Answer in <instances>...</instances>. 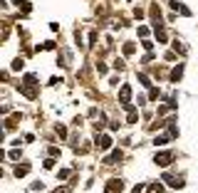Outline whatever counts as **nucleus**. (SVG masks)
<instances>
[{"instance_id": "obj_13", "label": "nucleus", "mask_w": 198, "mask_h": 193, "mask_svg": "<svg viewBox=\"0 0 198 193\" xmlns=\"http://www.w3.org/2000/svg\"><path fill=\"white\" fill-rule=\"evenodd\" d=\"M139 82H141V84H146V87H149V84H151V82H149V77H146V74H139Z\"/></svg>"}, {"instance_id": "obj_8", "label": "nucleus", "mask_w": 198, "mask_h": 193, "mask_svg": "<svg viewBox=\"0 0 198 193\" xmlns=\"http://www.w3.org/2000/svg\"><path fill=\"white\" fill-rule=\"evenodd\" d=\"M166 181H168L173 188H181V186H183V181H181V178H168V176H166Z\"/></svg>"}, {"instance_id": "obj_2", "label": "nucleus", "mask_w": 198, "mask_h": 193, "mask_svg": "<svg viewBox=\"0 0 198 193\" xmlns=\"http://www.w3.org/2000/svg\"><path fill=\"white\" fill-rule=\"evenodd\" d=\"M156 163H159V166H168V163H171V161H173V154H171V151H161V154H156Z\"/></svg>"}, {"instance_id": "obj_6", "label": "nucleus", "mask_w": 198, "mask_h": 193, "mask_svg": "<svg viewBox=\"0 0 198 193\" xmlns=\"http://www.w3.org/2000/svg\"><path fill=\"white\" fill-rule=\"evenodd\" d=\"M181 74H183V64L173 67V72H171V82H178V79H181Z\"/></svg>"}, {"instance_id": "obj_5", "label": "nucleus", "mask_w": 198, "mask_h": 193, "mask_svg": "<svg viewBox=\"0 0 198 193\" xmlns=\"http://www.w3.org/2000/svg\"><path fill=\"white\" fill-rule=\"evenodd\" d=\"M97 146H99V149H101V151H106V149L111 146V136H101V139H99V141H97Z\"/></svg>"}, {"instance_id": "obj_7", "label": "nucleus", "mask_w": 198, "mask_h": 193, "mask_svg": "<svg viewBox=\"0 0 198 193\" xmlns=\"http://www.w3.org/2000/svg\"><path fill=\"white\" fill-rule=\"evenodd\" d=\"M27 171H30V163H22V166H17V168H15V173H17V176H25Z\"/></svg>"}, {"instance_id": "obj_3", "label": "nucleus", "mask_w": 198, "mask_h": 193, "mask_svg": "<svg viewBox=\"0 0 198 193\" xmlns=\"http://www.w3.org/2000/svg\"><path fill=\"white\" fill-rule=\"evenodd\" d=\"M124 159V154H121V149H114L109 156H106V163H119V161Z\"/></svg>"}, {"instance_id": "obj_15", "label": "nucleus", "mask_w": 198, "mask_h": 193, "mask_svg": "<svg viewBox=\"0 0 198 193\" xmlns=\"http://www.w3.org/2000/svg\"><path fill=\"white\" fill-rule=\"evenodd\" d=\"M141 191H144V186H141V183H139V186H136V188H134L131 193H141Z\"/></svg>"}, {"instance_id": "obj_1", "label": "nucleus", "mask_w": 198, "mask_h": 193, "mask_svg": "<svg viewBox=\"0 0 198 193\" xmlns=\"http://www.w3.org/2000/svg\"><path fill=\"white\" fill-rule=\"evenodd\" d=\"M124 191V181L121 178H111L109 183H106V191L104 193H121Z\"/></svg>"}, {"instance_id": "obj_10", "label": "nucleus", "mask_w": 198, "mask_h": 193, "mask_svg": "<svg viewBox=\"0 0 198 193\" xmlns=\"http://www.w3.org/2000/svg\"><path fill=\"white\" fill-rule=\"evenodd\" d=\"M173 7H176V10H178V12H181V15H188V7H183V5H181V2H173Z\"/></svg>"}, {"instance_id": "obj_16", "label": "nucleus", "mask_w": 198, "mask_h": 193, "mask_svg": "<svg viewBox=\"0 0 198 193\" xmlns=\"http://www.w3.org/2000/svg\"><path fill=\"white\" fill-rule=\"evenodd\" d=\"M55 193H69V188H57Z\"/></svg>"}, {"instance_id": "obj_4", "label": "nucleus", "mask_w": 198, "mask_h": 193, "mask_svg": "<svg viewBox=\"0 0 198 193\" xmlns=\"http://www.w3.org/2000/svg\"><path fill=\"white\" fill-rule=\"evenodd\" d=\"M119 96H121V104H126V101L131 99V87H129V84H124V87H121V92H119Z\"/></svg>"}, {"instance_id": "obj_12", "label": "nucleus", "mask_w": 198, "mask_h": 193, "mask_svg": "<svg viewBox=\"0 0 198 193\" xmlns=\"http://www.w3.org/2000/svg\"><path fill=\"white\" fill-rule=\"evenodd\" d=\"M149 193H161V183H154V186L149 188Z\"/></svg>"}, {"instance_id": "obj_9", "label": "nucleus", "mask_w": 198, "mask_h": 193, "mask_svg": "<svg viewBox=\"0 0 198 193\" xmlns=\"http://www.w3.org/2000/svg\"><path fill=\"white\" fill-rule=\"evenodd\" d=\"M166 141H168V136H166V134H161V136H156V139H154V144H156V146H164Z\"/></svg>"}, {"instance_id": "obj_11", "label": "nucleus", "mask_w": 198, "mask_h": 193, "mask_svg": "<svg viewBox=\"0 0 198 193\" xmlns=\"http://www.w3.org/2000/svg\"><path fill=\"white\" fill-rule=\"evenodd\" d=\"M134 50H136V47H134L131 42H126V45H124V55H131Z\"/></svg>"}, {"instance_id": "obj_14", "label": "nucleus", "mask_w": 198, "mask_h": 193, "mask_svg": "<svg viewBox=\"0 0 198 193\" xmlns=\"http://www.w3.org/2000/svg\"><path fill=\"white\" fill-rule=\"evenodd\" d=\"M12 69H22V60H15L12 62Z\"/></svg>"}]
</instances>
